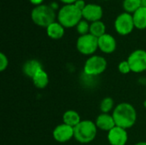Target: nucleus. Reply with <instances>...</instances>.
Returning <instances> with one entry per match:
<instances>
[{"mask_svg":"<svg viewBox=\"0 0 146 145\" xmlns=\"http://www.w3.org/2000/svg\"><path fill=\"white\" fill-rule=\"evenodd\" d=\"M112 116L116 126L126 130L133 126L137 121V112L134 107L128 103H119L114 109Z\"/></svg>","mask_w":146,"mask_h":145,"instance_id":"nucleus-1","label":"nucleus"},{"mask_svg":"<svg viewBox=\"0 0 146 145\" xmlns=\"http://www.w3.org/2000/svg\"><path fill=\"white\" fill-rule=\"evenodd\" d=\"M82 19V11L74 4H65L58 11V22L65 28L76 26Z\"/></svg>","mask_w":146,"mask_h":145,"instance_id":"nucleus-2","label":"nucleus"},{"mask_svg":"<svg viewBox=\"0 0 146 145\" xmlns=\"http://www.w3.org/2000/svg\"><path fill=\"white\" fill-rule=\"evenodd\" d=\"M55 9L50 5L40 4L35 6L31 12V18L34 24L38 26L47 28L51 23L55 22L56 19Z\"/></svg>","mask_w":146,"mask_h":145,"instance_id":"nucleus-3","label":"nucleus"},{"mask_svg":"<svg viewBox=\"0 0 146 145\" xmlns=\"http://www.w3.org/2000/svg\"><path fill=\"white\" fill-rule=\"evenodd\" d=\"M74 129V138L80 144H89L92 142L98 133L96 123L89 120L81 121Z\"/></svg>","mask_w":146,"mask_h":145,"instance_id":"nucleus-4","label":"nucleus"},{"mask_svg":"<svg viewBox=\"0 0 146 145\" xmlns=\"http://www.w3.org/2000/svg\"><path fill=\"white\" fill-rule=\"evenodd\" d=\"M107 68V61L100 56H92L85 62L84 73L88 76H98Z\"/></svg>","mask_w":146,"mask_h":145,"instance_id":"nucleus-5","label":"nucleus"},{"mask_svg":"<svg viewBox=\"0 0 146 145\" xmlns=\"http://www.w3.org/2000/svg\"><path fill=\"white\" fill-rule=\"evenodd\" d=\"M76 47L78 51L82 55H93L98 49V38L91 33L81 35L77 39Z\"/></svg>","mask_w":146,"mask_h":145,"instance_id":"nucleus-6","label":"nucleus"},{"mask_svg":"<svg viewBox=\"0 0 146 145\" xmlns=\"http://www.w3.org/2000/svg\"><path fill=\"white\" fill-rule=\"evenodd\" d=\"M135 27L133 15L123 12L119 15L115 21V29L118 34L126 36L130 34Z\"/></svg>","mask_w":146,"mask_h":145,"instance_id":"nucleus-7","label":"nucleus"},{"mask_svg":"<svg viewBox=\"0 0 146 145\" xmlns=\"http://www.w3.org/2000/svg\"><path fill=\"white\" fill-rule=\"evenodd\" d=\"M131 71L136 73H143L146 70V51L144 50H136L133 51L127 60Z\"/></svg>","mask_w":146,"mask_h":145,"instance_id":"nucleus-8","label":"nucleus"},{"mask_svg":"<svg viewBox=\"0 0 146 145\" xmlns=\"http://www.w3.org/2000/svg\"><path fill=\"white\" fill-rule=\"evenodd\" d=\"M52 135L56 142L66 143L74 138V127L62 123L55 127Z\"/></svg>","mask_w":146,"mask_h":145,"instance_id":"nucleus-9","label":"nucleus"},{"mask_svg":"<svg viewBox=\"0 0 146 145\" xmlns=\"http://www.w3.org/2000/svg\"><path fill=\"white\" fill-rule=\"evenodd\" d=\"M127 139V132L120 126H115L108 132V141L110 145H126Z\"/></svg>","mask_w":146,"mask_h":145,"instance_id":"nucleus-10","label":"nucleus"},{"mask_svg":"<svg viewBox=\"0 0 146 145\" xmlns=\"http://www.w3.org/2000/svg\"><path fill=\"white\" fill-rule=\"evenodd\" d=\"M104 10L100 5L95 3H88L82 10V17L90 22L101 21L103 17Z\"/></svg>","mask_w":146,"mask_h":145,"instance_id":"nucleus-11","label":"nucleus"},{"mask_svg":"<svg viewBox=\"0 0 146 145\" xmlns=\"http://www.w3.org/2000/svg\"><path fill=\"white\" fill-rule=\"evenodd\" d=\"M116 40L110 34L105 33L98 38V49L105 54L113 53L116 50Z\"/></svg>","mask_w":146,"mask_h":145,"instance_id":"nucleus-12","label":"nucleus"},{"mask_svg":"<svg viewBox=\"0 0 146 145\" xmlns=\"http://www.w3.org/2000/svg\"><path fill=\"white\" fill-rule=\"evenodd\" d=\"M96 126L98 128L103 130V131H107L110 132L111 129H113L115 126H116L115 120L112 115L110 114H104L102 113L99 115L97 119H96Z\"/></svg>","mask_w":146,"mask_h":145,"instance_id":"nucleus-13","label":"nucleus"},{"mask_svg":"<svg viewBox=\"0 0 146 145\" xmlns=\"http://www.w3.org/2000/svg\"><path fill=\"white\" fill-rule=\"evenodd\" d=\"M42 68H43L42 64L39 61L36 59H31L24 63L22 70L27 77L33 79V77L36 74V73Z\"/></svg>","mask_w":146,"mask_h":145,"instance_id":"nucleus-14","label":"nucleus"},{"mask_svg":"<svg viewBox=\"0 0 146 145\" xmlns=\"http://www.w3.org/2000/svg\"><path fill=\"white\" fill-rule=\"evenodd\" d=\"M133 22L136 28L144 30L146 28V8L142 6L133 14Z\"/></svg>","mask_w":146,"mask_h":145,"instance_id":"nucleus-15","label":"nucleus"},{"mask_svg":"<svg viewBox=\"0 0 146 145\" xmlns=\"http://www.w3.org/2000/svg\"><path fill=\"white\" fill-rule=\"evenodd\" d=\"M64 28L59 22H53L51 23L47 28H46V32L47 35L52 38V39H60L63 37L64 35Z\"/></svg>","mask_w":146,"mask_h":145,"instance_id":"nucleus-16","label":"nucleus"},{"mask_svg":"<svg viewBox=\"0 0 146 145\" xmlns=\"http://www.w3.org/2000/svg\"><path fill=\"white\" fill-rule=\"evenodd\" d=\"M32 80L35 87L38 89H44L49 84V76L48 73L42 68L36 73V74L33 77Z\"/></svg>","mask_w":146,"mask_h":145,"instance_id":"nucleus-17","label":"nucleus"},{"mask_svg":"<svg viewBox=\"0 0 146 145\" xmlns=\"http://www.w3.org/2000/svg\"><path fill=\"white\" fill-rule=\"evenodd\" d=\"M62 121H63V123L68 125V126H70L72 127H75L80 121V115L75 111V110H67L63 115H62Z\"/></svg>","mask_w":146,"mask_h":145,"instance_id":"nucleus-18","label":"nucleus"},{"mask_svg":"<svg viewBox=\"0 0 146 145\" xmlns=\"http://www.w3.org/2000/svg\"><path fill=\"white\" fill-rule=\"evenodd\" d=\"M106 26L105 24L101 21H94L92 22L90 24V32L92 35L95 36L96 38H100L101 36H103L104 34H105L106 32Z\"/></svg>","mask_w":146,"mask_h":145,"instance_id":"nucleus-19","label":"nucleus"},{"mask_svg":"<svg viewBox=\"0 0 146 145\" xmlns=\"http://www.w3.org/2000/svg\"><path fill=\"white\" fill-rule=\"evenodd\" d=\"M122 6L127 13L133 14L142 7V0H123Z\"/></svg>","mask_w":146,"mask_h":145,"instance_id":"nucleus-20","label":"nucleus"},{"mask_svg":"<svg viewBox=\"0 0 146 145\" xmlns=\"http://www.w3.org/2000/svg\"><path fill=\"white\" fill-rule=\"evenodd\" d=\"M114 108V100L110 97H104L100 103V110L104 114H109Z\"/></svg>","mask_w":146,"mask_h":145,"instance_id":"nucleus-21","label":"nucleus"},{"mask_svg":"<svg viewBox=\"0 0 146 145\" xmlns=\"http://www.w3.org/2000/svg\"><path fill=\"white\" fill-rule=\"evenodd\" d=\"M77 32L81 35H86L90 32V24L86 20H81L76 26Z\"/></svg>","mask_w":146,"mask_h":145,"instance_id":"nucleus-22","label":"nucleus"},{"mask_svg":"<svg viewBox=\"0 0 146 145\" xmlns=\"http://www.w3.org/2000/svg\"><path fill=\"white\" fill-rule=\"evenodd\" d=\"M118 69L120 71L121 73L122 74H127L128 73L132 72L131 71V68H130V65L128 63L127 61H122L119 63L118 65Z\"/></svg>","mask_w":146,"mask_h":145,"instance_id":"nucleus-23","label":"nucleus"},{"mask_svg":"<svg viewBox=\"0 0 146 145\" xmlns=\"http://www.w3.org/2000/svg\"><path fill=\"white\" fill-rule=\"evenodd\" d=\"M9 65V60L3 53H0V71L3 72Z\"/></svg>","mask_w":146,"mask_h":145,"instance_id":"nucleus-24","label":"nucleus"},{"mask_svg":"<svg viewBox=\"0 0 146 145\" xmlns=\"http://www.w3.org/2000/svg\"><path fill=\"white\" fill-rule=\"evenodd\" d=\"M75 6H76V8H78L80 10H83L84 9H85V7L86 6V3H85V1L84 0H77L74 3Z\"/></svg>","mask_w":146,"mask_h":145,"instance_id":"nucleus-25","label":"nucleus"},{"mask_svg":"<svg viewBox=\"0 0 146 145\" xmlns=\"http://www.w3.org/2000/svg\"><path fill=\"white\" fill-rule=\"evenodd\" d=\"M29 2L35 5V6H38V5H40V4H43L42 3L44 2V0H29Z\"/></svg>","mask_w":146,"mask_h":145,"instance_id":"nucleus-26","label":"nucleus"},{"mask_svg":"<svg viewBox=\"0 0 146 145\" xmlns=\"http://www.w3.org/2000/svg\"><path fill=\"white\" fill-rule=\"evenodd\" d=\"M64 4H74L77 0H60Z\"/></svg>","mask_w":146,"mask_h":145,"instance_id":"nucleus-27","label":"nucleus"},{"mask_svg":"<svg viewBox=\"0 0 146 145\" xmlns=\"http://www.w3.org/2000/svg\"><path fill=\"white\" fill-rule=\"evenodd\" d=\"M135 145H146V142H139Z\"/></svg>","mask_w":146,"mask_h":145,"instance_id":"nucleus-28","label":"nucleus"},{"mask_svg":"<svg viewBox=\"0 0 146 145\" xmlns=\"http://www.w3.org/2000/svg\"><path fill=\"white\" fill-rule=\"evenodd\" d=\"M142 6L146 8V0H142Z\"/></svg>","mask_w":146,"mask_h":145,"instance_id":"nucleus-29","label":"nucleus"},{"mask_svg":"<svg viewBox=\"0 0 146 145\" xmlns=\"http://www.w3.org/2000/svg\"><path fill=\"white\" fill-rule=\"evenodd\" d=\"M144 107H145V109H146V99L145 101L144 102Z\"/></svg>","mask_w":146,"mask_h":145,"instance_id":"nucleus-30","label":"nucleus"},{"mask_svg":"<svg viewBox=\"0 0 146 145\" xmlns=\"http://www.w3.org/2000/svg\"><path fill=\"white\" fill-rule=\"evenodd\" d=\"M104 1H110V0H104Z\"/></svg>","mask_w":146,"mask_h":145,"instance_id":"nucleus-31","label":"nucleus"}]
</instances>
